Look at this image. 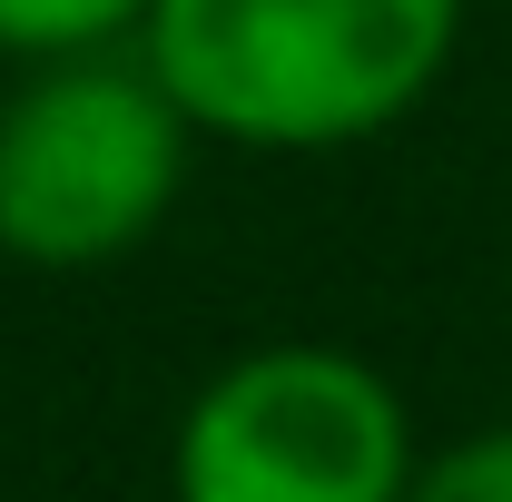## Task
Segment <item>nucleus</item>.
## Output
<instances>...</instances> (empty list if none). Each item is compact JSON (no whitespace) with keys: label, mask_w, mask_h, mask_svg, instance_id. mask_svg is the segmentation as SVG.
<instances>
[{"label":"nucleus","mask_w":512,"mask_h":502,"mask_svg":"<svg viewBox=\"0 0 512 502\" xmlns=\"http://www.w3.org/2000/svg\"><path fill=\"white\" fill-rule=\"evenodd\" d=\"M463 0H158L138 60L237 148H355L453 60Z\"/></svg>","instance_id":"f257e3e1"},{"label":"nucleus","mask_w":512,"mask_h":502,"mask_svg":"<svg viewBox=\"0 0 512 502\" xmlns=\"http://www.w3.org/2000/svg\"><path fill=\"white\" fill-rule=\"evenodd\" d=\"M188 128L148 60H50L0 109V256L40 276L128 256L188 188Z\"/></svg>","instance_id":"f03ea898"},{"label":"nucleus","mask_w":512,"mask_h":502,"mask_svg":"<svg viewBox=\"0 0 512 502\" xmlns=\"http://www.w3.org/2000/svg\"><path fill=\"white\" fill-rule=\"evenodd\" d=\"M404 394L335 345H256L178 414V502H404Z\"/></svg>","instance_id":"7ed1b4c3"},{"label":"nucleus","mask_w":512,"mask_h":502,"mask_svg":"<svg viewBox=\"0 0 512 502\" xmlns=\"http://www.w3.org/2000/svg\"><path fill=\"white\" fill-rule=\"evenodd\" d=\"M158 0H0V50L20 60H89L128 30H148Z\"/></svg>","instance_id":"20e7f679"},{"label":"nucleus","mask_w":512,"mask_h":502,"mask_svg":"<svg viewBox=\"0 0 512 502\" xmlns=\"http://www.w3.org/2000/svg\"><path fill=\"white\" fill-rule=\"evenodd\" d=\"M404 502H512V424L444 443V453L414 473V493H404Z\"/></svg>","instance_id":"39448f33"}]
</instances>
